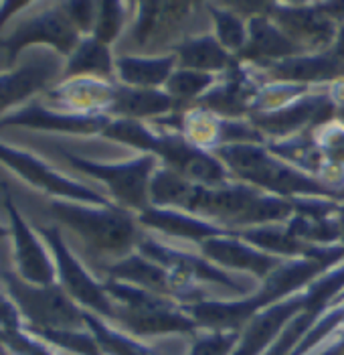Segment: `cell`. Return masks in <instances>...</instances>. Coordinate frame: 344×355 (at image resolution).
I'll use <instances>...</instances> for the list:
<instances>
[{
    "label": "cell",
    "mask_w": 344,
    "mask_h": 355,
    "mask_svg": "<svg viewBox=\"0 0 344 355\" xmlns=\"http://www.w3.org/2000/svg\"><path fill=\"white\" fill-rule=\"evenodd\" d=\"M150 205L181 209L233 234L255 225L286 223L293 216L291 199L260 191L235 179L215 187L199 185L164 166H159L152 177Z\"/></svg>",
    "instance_id": "obj_1"
},
{
    "label": "cell",
    "mask_w": 344,
    "mask_h": 355,
    "mask_svg": "<svg viewBox=\"0 0 344 355\" xmlns=\"http://www.w3.org/2000/svg\"><path fill=\"white\" fill-rule=\"evenodd\" d=\"M322 272L324 270L316 260H308V258L286 260L280 268H275L255 288V293L243 299H233V301L207 299V301L183 304V311L197 323L199 329L241 333L260 311L304 291Z\"/></svg>",
    "instance_id": "obj_2"
},
{
    "label": "cell",
    "mask_w": 344,
    "mask_h": 355,
    "mask_svg": "<svg viewBox=\"0 0 344 355\" xmlns=\"http://www.w3.org/2000/svg\"><path fill=\"white\" fill-rule=\"evenodd\" d=\"M102 137L138 148L142 155L156 157L159 163H162L160 166L183 175L192 183L215 187L233 181L227 166L212 153L192 146L179 132L148 126L138 120H111Z\"/></svg>",
    "instance_id": "obj_3"
},
{
    "label": "cell",
    "mask_w": 344,
    "mask_h": 355,
    "mask_svg": "<svg viewBox=\"0 0 344 355\" xmlns=\"http://www.w3.org/2000/svg\"><path fill=\"white\" fill-rule=\"evenodd\" d=\"M49 214L55 221L71 230L81 242L98 256L111 262L134 254L146 238L138 216L116 203L89 205L65 199H49Z\"/></svg>",
    "instance_id": "obj_4"
},
{
    "label": "cell",
    "mask_w": 344,
    "mask_h": 355,
    "mask_svg": "<svg viewBox=\"0 0 344 355\" xmlns=\"http://www.w3.org/2000/svg\"><path fill=\"white\" fill-rule=\"evenodd\" d=\"M212 155L227 166L235 181L247 183L260 191L282 199L324 197L336 201V193L330 187L278 159L265 144H233L219 148Z\"/></svg>",
    "instance_id": "obj_5"
},
{
    "label": "cell",
    "mask_w": 344,
    "mask_h": 355,
    "mask_svg": "<svg viewBox=\"0 0 344 355\" xmlns=\"http://www.w3.org/2000/svg\"><path fill=\"white\" fill-rule=\"evenodd\" d=\"M107 295L116 302V327L126 331L138 339L164 337L186 333L194 335L201 329L183 311V304L156 293L138 288L132 284L109 280L106 282Z\"/></svg>",
    "instance_id": "obj_6"
},
{
    "label": "cell",
    "mask_w": 344,
    "mask_h": 355,
    "mask_svg": "<svg viewBox=\"0 0 344 355\" xmlns=\"http://www.w3.org/2000/svg\"><path fill=\"white\" fill-rule=\"evenodd\" d=\"M138 252L142 256L159 262L160 266H164L170 272L172 284H174V301L179 304L207 301L209 297L203 288H199V284L221 286V288L233 291L237 297L247 293V288H243V284L233 274L219 268L203 254L197 256V254H190L185 250L164 246L162 242H156L152 236H146L140 242Z\"/></svg>",
    "instance_id": "obj_7"
},
{
    "label": "cell",
    "mask_w": 344,
    "mask_h": 355,
    "mask_svg": "<svg viewBox=\"0 0 344 355\" xmlns=\"http://www.w3.org/2000/svg\"><path fill=\"white\" fill-rule=\"evenodd\" d=\"M63 157L75 171L100 181L116 205L130 209L136 216L150 207V183L160 166L156 157L140 155L124 163H100L67 150H63Z\"/></svg>",
    "instance_id": "obj_8"
},
{
    "label": "cell",
    "mask_w": 344,
    "mask_h": 355,
    "mask_svg": "<svg viewBox=\"0 0 344 355\" xmlns=\"http://www.w3.org/2000/svg\"><path fill=\"white\" fill-rule=\"evenodd\" d=\"M152 126L179 132L197 148L215 153L225 146L233 144H265V137L245 120H231L212 114L211 110L203 106H190L185 110H174L166 116H160L150 122Z\"/></svg>",
    "instance_id": "obj_9"
},
{
    "label": "cell",
    "mask_w": 344,
    "mask_h": 355,
    "mask_svg": "<svg viewBox=\"0 0 344 355\" xmlns=\"http://www.w3.org/2000/svg\"><path fill=\"white\" fill-rule=\"evenodd\" d=\"M0 286L17 302L27 327L87 329L85 311L59 284L35 286L17 272L0 268Z\"/></svg>",
    "instance_id": "obj_10"
},
{
    "label": "cell",
    "mask_w": 344,
    "mask_h": 355,
    "mask_svg": "<svg viewBox=\"0 0 344 355\" xmlns=\"http://www.w3.org/2000/svg\"><path fill=\"white\" fill-rule=\"evenodd\" d=\"M192 2H140L136 19L128 28V43L132 53L126 55H168L185 39L186 28L194 17Z\"/></svg>",
    "instance_id": "obj_11"
},
{
    "label": "cell",
    "mask_w": 344,
    "mask_h": 355,
    "mask_svg": "<svg viewBox=\"0 0 344 355\" xmlns=\"http://www.w3.org/2000/svg\"><path fill=\"white\" fill-rule=\"evenodd\" d=\"M45 244L49 246L53 254L55 268H57V284L80 304L83 311H89L107 323L116 321V302L107 295L106 284L96 280L93 274L89 272L80 258L67 246L61 227L59 225H45L37 227Z\"/></svg>",
    "instance_id": "obj_12"
},
{
    "label": "cell",
    "mask_w": 344,
    "mask_h": 355,
    "mask_svg": "<svg viewBox=\"0 0 344 355\" xmlns=\"http://www.w3.org/2000/svg\"><path fill=\"white\" fill-rule=\"evenodd\" d=\"M0 163L8 166L10 171H15L35 189L47 193L51 199H65V201H78V203H89V205L114 203L104 193L96 191L80 181L59 173L51 164L41 161L39 157L30 155L27 150L15 148L4 142H0Z\"/></svg>",
    "instance_id": "obj_13"
},
{
    "label": "cell",
    "mask_w": 344,
    "mask_h": 355,
    "mask_svg": "<svg viewBox=\"0 0 344 355\" xmlns=\"http://www.w3.org/2000/svg\"><path fill=\"white\" fill-rule=\"evenodd\" d=\"M81 41V33L73 27L61 4H49L45 10L28 17L17 28L0 39V47L6 49L8 61L12 63L19 53L30 45H47L61 57H69Z\"/></svg>",
    "instance_id": "obj_14"
},
{
    "label": "cell",
    "mask_w": 344,
    "mask_h": 355,
    "mask_svg": "<svg viewBox=\"0 0 344 355\" xmlns=\"http://www.w3.org/2000/svg\"><path fill=\"white\" fill-rule=\"evenodd\" d=\"M336 106L324 89L314 87L310 94L298 98L290 106L267 114H251L249 122L262 132L265 140H286V138L316 130L318 126L334 120Z\"/></svg>",
    "instance_id": "obj_15"
},
{
    "label": "cell",
    "mask_w": 344,
    "mask_h": 355,
    "mask_svg": "<svg viewBox=\"0 0 344 355\" xmlns=\"http://www.w3.org/2000/svg\"><path fill=\"white\" fill-rule=\"evenodd\" d=\"M4 207L10 219V238L15 248V272L25 282L35 286L57 284V268L53 254L41 234L23 218L17 203L8 193H4Z\"/></svg>",
    "instance_id": "obj_16"
},
{
    "label": "cell",
    "mask_w": 344,
    "mask_h": 355,
    "mask_svg": "<svg viewBox=\"0 0 344 355\" xmlns=\"http://www.w3.org/2000/svg\"><path fill=\"white\" fill-rule=\"evenodd\" d=\"M65 57L57 51H43L30 57L23 65L0 73V120L10 114V110H19L28 104L33 96L39 92H47L55 80L63 78ZM61 82V80H59Z\"/></svg>",
    "instance_id": "obj_17"
},
{
    "label": "cell",
    "mask_w": 344,
    "mask_h": 355,
    "mask_svg": "<svg viewBox=\"0 0 344 355\" xmlns=\"http://www.w3.org/2000/svg\"><path fill=\"white\" fill-rule=\"evenodd\" d=\"M269 17L306 53L330 51L338 25L332 23L316 2H271Z\"/></svg>",
    "instance_id": "obj_18"
},
{
    "label": "cell",
    "mask_w": 344,
    "mask_h": 355,
    "mask_svg": "<svg viewBox=\"0 0 344 355\" xmlns=\"http://www.w3.org/2000/svg\"><path fill=\"white\" fill-rule=\"evenodd\" d=\"M262 83L264 78L255 67L237 61L227 73L219 76L217 83L197 102V106L211 110L221 118L245 120L251 116V106Z\"/></svg>",
    "instance_id": "obj_19"
},
{
    "label": "cell",
    "mask_w": 344,
    "mask_h": 355,
    "mask_svg": "<svg viewBox=\"0 0 344 355\" xmlns=\"http://www.w3.org/2000/svg\"><path fill=\"white\" fill-rule=\"evenodd\" d=\"M111 122L109 116H80V114H67L59 110L49 108L47 104L39 100H30L28 104L12 110L0 120V128L6 126H19L30 130H45V132H61V135H100Z\"/></svg>",
    "instance_id": "obj_20"
},
{
    "label": "cell",
    "mask_w": 344,
    "mask_h": 355,
    "mask_svg": "<svg viewBox=\"0 0 344 355\" xmlns=\"http://www.w3.org/2000/svg\"><path fill=\"white\" fill-rule=\"evenodd\" d=\"M116 83L100 78L61 80L43 94V104L67 114L107 116V108L116 94Z\"/></svg>",
    "instance_id": "obj_21"
},
{
    "label": "cell",
    "mask_w": 344,
    "mask_h": 355,
    "mask_svg": "<svg viewBox=\"0 0 344 355\" xmlns=\"http://www.w3.org/2000/svg\"><path fill=\"white\" fill-rule=\"evenodd\" d=\"M306 304V291H300L288 299L269 304L260 311L241 331L237 349L233 355H265L271 345L280 339L291 319L304 309Z\"/></svg>",
    "instance_id": "obj_22"
},
{
    "label": "cell",
    "mask_w": 344,
    "mask_h": 355,
    "mask_svg": "<svg viewBox=\"0 0 344 355\" xmlns=\"http://www.w3.org/2000/svg\"><path fill=\"white\" fill-rule=\"evenodd\" d=\"M255 69L262 73L264 83L282 82L318 87V85H328L344 78V63L332 51L296 55L290 59L267 63Z\"/></svg>",
    "instance_id": "obj_23"
},
{
    "label": "cell",
    "mask_w": 344,
    "mask_h": 355,
    "mask_svg": "<svg viewBox=\"0 0 344 355\" xmlns=\"http://www.w3.org/2000/svg\"><path fill=\"white\" fill-rule=\"evenodd\" d=\"M199 250L207 260H211L212 264H217L219 268H223L227 272H231V270L247 272L262 282L275 268H280L286 262L284 258L265 254L255 246L243 242L237 236L209 238V240L199 244Z\"/></svg>",
    "instance_id": "obj_24"
},
{
    "label": "cell",
    "mask_w": 344,
    "mask_h": 355,
    "mask_svg": "<svg viewBox=\"0 0 344 355\" xmlns=\"http://www.w3.org/2000/svg\"><path fill=\"white\" fill-rule=\"evenodd\" d=\"M306 51L296 45L290 37L273 23L269 15H257L247 19V43L237 55L239 63L262 67L282 59H290Z\"/></svg>",
    "instance_id": "obj_25"
},
{
    "label": "cell",
    "mask_w": 344,
    "mask_h": 355,
    "mask_svg": "<svg viewBox=\"0 0 344 355\" xmlns=\"http://www.w3.org/2000/svg\"><path fill=\"white\" fill-rule=\"evenodd\" d=\"M138 221L144 230L156 232L166 238H179L188 242H205L209 238H221V236H235L233 232L207 221L203 218H197L192 214H186L181 209H168V207H154L150 205L142 214H138Z\"/></svg>",
    "instance_id": "obj_26"
},
{
    "label": "cell",
    "mask_w": 344,
    "mask_h": 355,
    "mask_svg": "<svg viewBox=\"0 0 344 355\" xmlns=\"http://www.w3.org/2000/svg\"><path fill=\"white\" fill-rule=\"evenodd\" d=\"M176 110L174 100L162 89H142L116 83L114 100L107 108L111 120H138L152 122L160 116H166Z\"/></svg>",
    "instance_id": "obj_27"
},
{
    "label": "cell",
    "mask_w": 344,
    "mask_h": 355,
    "mask_svg": "<svg viewBox=\"0 0 344 355\" xmlns=\"http://www.w3.org/2000/svg\"><path fill=\"white\" fill-rule=\"evenodd\" d=\"M109 280H120L126 284H132L138 288L156 293L160 297L172 299L174 301V284L170 272L160 266L159 262L142 256L138 250L116 262H109L104 266Z\"/></svg>",
    "instance_id": "obj_28"
},
{
    "label": "cell",
    "mask_w": 344,
    "mask_h": 355,
    "mask_svg": "<svg viewBox=\"0 0 344 355\" xmlns=\"http://www.w3.org/2000/svg\"><path fill=\"white\" fill-rule=\"evenodd\" d=\"M179 67L174 53L168 55H118L116 82L142 89H162Z\"/></svg>",
    "instance_id": "obj_29"
},
{
    "label": "cell",
    "mask_w": 344,
    "mask_h": 355,
    "mask_svg": "<svg viewBox=\"0 0 344 355\" xmlns=\"http://www.w3.org/2000/svg\"><path fill=\"white\" fill-rule=\"evenodd\" d=\"M172 53L176 57L179 67L192 69V71H203V73H212V76H223L237 63V57L229 53L215 39L212 33L188 37Z\"/></svg>",
    "instance_id": "obj_30"
},
{
    "label": "cell",
    "mask_w": 344,
    "mask_h": 355,
    "mask_svg": "<svg viewBox=\"0 0 344 355\" xmlns=\"http://www.w3.org/2000/svg\"><path fill=\"white\" fill-rule=\"evenodd\" d=\"M69 78H100L116 82V57L111 47L96 37H81L73 53L65 59L63 80Z\"/></svg>",
    "instance_id": "obj_31"
},
{
    "label": "cell",
    "mask_w": 344,
    "mask_h": 355,
    "mask_svg": "<svg viewBox=\"0 0 344 355\" xmlns=\"http://www.w3.org/2000/svg\"><path fill=\"white\" fill-rule=\"evenodd\" d=\"M243 242L255 246L265 254L284 258V260H293V258H304L308 252V244L298 240L286 223H269V225H255L247 227L235 234Z\"/></svg>",
    "instance_id": "obj_32"
},
{
    "label": "cell",
    "mask_w": 344,
    "mask_h": 355,
    "mask_svg": "<svg viewBox=\"0 0 344 355\" xmlns=\"http://www.w3.org/2000/svg\"><path fill=\"white\" fill-rule=\"evenodd\" d=\"M85 325L91 331V335L96 337L100 349L104 355H160L154 347H150L146 341L128 335L126 331L114 327L111 323H107L106 319L85 311Z\"/></svg>",
    "instance_id": "obj_33"
},
{
    "label": "cell",
    "mask_w": 344,
    "mask_h": 355,
    "mask_svg": "<svg viewBox=\"0 0 344 355\" xmlns=\"http://www.w3.org/2000/svg\"><path fill=\"white\" fill-rule=\"evenodd\" d=\"M291 234L304 244L314 248H332L343 244L341 221L334 216H302L293 214L286 221Z\"/></svg>",
    "instance_id": "obj_34"
},
{
    "label": "cell",
    "mask_w": 344,
    "mask_h": 355,
    "mask_svg": "<svg viewBox=\"0 0 344 355\" xmlns=\"http://www.w3.org/2000/svg\"><path fill=\"white\" fill-rule=\"evenodd\" d=\"M203 6L211 17L215 39L237 57L247 43V19L235 12L227 2H207Z\"/></svg>",
    "instance_id": "obj_35"
},
{
    "label": "cell",
    "mask_w": 344,
    "mask_h": 355,
    "mask_svg": "<svg viewBox=\"0 0 344 355\" xmlns=\"http://www.w3.org/2000/svg\"><path fill=\"white\" fill-rule=\"evenodd\" d=\"M217 80L219 76H212V73L176 67L170 80L164 85V92L174 100L176 110H185L194 106L217 83Z\"/></svg>",
    "instance_id": "obj_36"
},
{
    "label": "cell",
    "mask_w": 344,
    "mask_h": 355,
    "mask_svg": "<svg viewBox=\"0 0 344 355\" xmlns=\"http://www.w3.org/2000/svg\"><path fill=\"white\" fill-rule=\"evenodd\" d=\"M33 337L51 345L57 352H69L75 355H104L96 337L89 329H35L27 327Z\"/></svg>",
    "instance_id": "obj_37"
},
{
    "label": "cell",
    "mask_w": 344,
    "mask_h": 355,
    "mask_svg": "<svg viewBox=\"0 0 344 355\" xmlns=\"http://www.w3.org/2000/svg\"><path fill=\"white\" fill-rule=\"evenodd\" d=\"M314 87L308 85H296V83H282V82H265L262 83L251 114H267V112H275V110L286 108L291 102H296L298 98L310 94Z\"/></svg>",
    "instance_id": "obj_38"
},
{
    "label": "cell",
    "mask_w": 344,
    "mask_h": 355,
    "mask_svg": "<svg viewBox=\"0 0 344 355\" xmlns=\"http://www.w3.org/2000/svg\"><path fill=\"white\" fill-rule=\"evenodd\" d=\"M128 6L126 2L106 0L98 6V19L91 37L102 41L104 45H114L128 27Z\"/></svg>",
    "instance_id": "obj_39"
},
{
    "label": "cell",
    "mask_w": 344,
    "mask_h": 355,
    "mask_svg": "<svg viewBox=\"0 0 344 355\" xmlns=\"http://www.w3.org/2000/svg\"><path fill=\"white\" fill-rule=\"evenodd\" d=\"M239 331H207L194 333V339L186 355H233L237 349Z\"/></svg>",
    "instance_id": "obj_40"
},
{
    "label": "cell",
    "mask_w": 344,
    "mask_h": 355,
    "mask_svg": "<svg viewBox=\"0 0 344 355\" xmlns=\"http://www.w3.org/2000/svg\"><path fill=\"white\" fill-rule=\"evenodd\" d=\"M312 135L316 138L318 146L322 148L324 157L328 159V163L332 166H341L344 168V126L334 118L322 126H318L316 130H312Z\"/></svg>",
    "instance_id": "obj_41"
},
{
    "label": "cell",
    "mask_w": 344,
    "mask_h": 355,
    "mask_svg": "<svg viewBox=\"0 0 344 355\" xmlns=\"http://www.w3.org/2000/svg\"><path fill=\"white\" fill-rule=\"evenodd\" d=\"M0 345L8 355H59L51 345L33 337L28 331H0Z\"/></svg>",
    "instance_id": "obj_42"
},
{
    "label": "cell",
    "mask_w": 344,
    "mask_h": 355,
    "mask_svg": "<svg viewBox=\"0 0 344 355\" xmlns=\"http://www.w3.org/2000/svg\"><path fill=\"white\" fill-rule=\"evenodd\" d=\"M61 6L73 27L81 33V37H89L93 33L100 2H61Z\"/></svg>",
    "instance_id": "obj_43"
},
{
    "label": "cell",
    "mask_w": 344,
    "mask_h": 355,
    "mask_svg": "<svg viewBox=\"0 0 344 355\" xmlns=\"http://www.w3.org/2000/svg\"><path fill=\"white\" fill-rule=\"evenodd\" d=\"M25 319L17 306V302L10 299V295L0 286V331H23Z\"/></svg>",
    "instance_id": "obj_44"
},
{
    "label": "cell",
    "mask_w": 344,
    "mask_h": 355,
    "mask_svg": "<svg viewBox=\"0 0 344 355\" xmlns=\"http://www.w3.org/2000/svg\"><path fill=\"white\" fill-rule=\"evenodd\" d=\"M318 8L338 27L344 25V0H328V2H316Z\"/></svg>",
    "instance_id": "obj_45"
},
{
    "label": "cell",
    "mask_w": 344,
    "mask_h": 355,
    "mask_svg": "<svg viewBox=\"0 0 344 355\" xmlns=\"http://www.w3.org/2000/svg\"><path fill=\"white\" fill-rule=\"evenodd\" d=\"M324 87H326V94L330 96L332 104H334L336 108H344V78L343 80H336V82L328 83V85H324Z\"/></svg>",
    "instance_id": "obj_46"
},
{
    "label": "cell",
    "mask_w": 344,
    "mask_h": 355,
    "mask_svg": "<svg viewBox=\"0 0 344 355\" xmlns=\"http://www.w3.org/2000/svg\"><path fill=\"white\" fill-rule=\"evenodd\" d=\"M30 6V2H2L0 4V27L15 15L17 8H27Z\"/></svg>",
    "instance_id": "obj_47"
},
{
    "label": "cell",
    "mask_w": 344,
    "mask_h": 355,
    "mask_svg": "<svg viewBox=\"0 0 344 355\" xmlns=\"http://www.w3.org/2000/svg\"><path fill=\"white\" fill-rule=\"evenodd\" d=\"M332 53L336 55L341 61L344 63V25L338 27V33H336V41H334V45H332V49H330Z\"/></svg>",
    "instance_id": "obj_48"
},
{
    "label": "cell",
    "mask_w": 344,
    "mask_h": 355,
    "mask_svg": "<svg viewBox=\"0 0 344 355\" xmlns=\"http://www.w3.org/2000/svg\"><path fill=\"white\" fill-rule=\"evenodd\" d=\"M336 218H338V221H341V230H343V244H344V203H338Z\"/></svg>",
    "instance_id": "obj_49"
},
{
    "label": "cell",
    "mask_w": 344,
    "mask_h": 355,
    "mask_svg": "<svg viewBox=\"0 0 344 355\" xmlns=\"http://www.w3.org/2000/svg\"><path fill=\"white\" fill-rule=\"evenodd\" d=\"M6 236H10V227H6V225H2V223H0V240H2V238H6Z\"/></svg>",
    "instance_id": "obj_50"
},
{
    "label": "cell",
    "mask_w": 344,
    "mask_h": 355,
    "mask_svg": "<svg viewBox=\"0 0 344 355\" xmlns=\"http://www.w3.org/2000/svg\"><path fill=\"white\" fill-rule=\"evenodd\" d=\"M338 203H344V185L341 187V191H338Z\"/></svg>",
    "instance_id": "obj_51"
},
{
    "label": "cell",
    "mask_w": 344,
    "mask_h": 355,
    "mask_svg": "<svg viewBox=\"0 0 344 355\" xmlns=\"http://www.w3.org/2000/svg\"><path fill=\"white\" fill-rule=\"evenodd\" d=\"M0 354H2V355L6 354V349H4V347H2V345H0Z\"/></svg>",
    "instance_id": "obj_52"
}]
</instances>
